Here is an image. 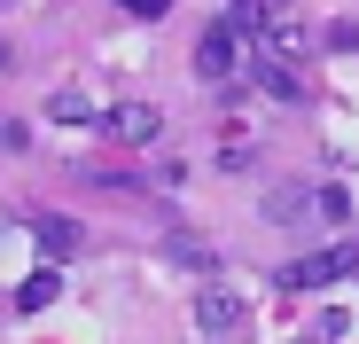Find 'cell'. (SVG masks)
Listing matches in <instances>:
<instances>
[{
  "label": "cell",
  "instance_id": "obj_1",
  "mask_svg": "<svg viewBox=\"0 0 359 344\" xmlns=\"http://www.w3.org/2000/svg\"><path fill=\"white\" fill-rule=\"evenodd\" d=\"M243 55H250V39H243V32H234V24H211V32L196 39V79L226 86L234 71H243Z\"/></svg>",
  "mask_w": 359,
  "mask_h": 344
},
{
  "label": "cell",
  "instance_id": "obj_2",
  "mask_svg": "<svg viewBox=\"0 0 359 344\" xmlns=\"http://www.w3.org/2000/svg\"><path fill=\"white\" fill-rule=\"evenodd\" d=\"M351 266H359V251H351V243L305 251V258H289V266H281V290H320V282H336V274H351Z\"/></svg>",
  "mask_w": 359,
  "mask_h": 344
},
{
  "label": "cell",
  "instance_id": "obj_3",
  "mask_svg": "<svg viewBox=\"0 0 359 344\" xmlns=\"http://www.w3.org/2000/svg\"><path fill=\"white\" fill-rule=\"evenodd\" d=\"M102 133H109L117 149H149V141L164 133V118H156V102H117L109 118H102Z\"/></svg>",
  "mask_w": 359,
  "mask_h": 344
},
{
  "label": "cell",
  "instance_id": "obj_4",
  "mask_svg": "<svg viewBox=\"0 0 359 344\" xmlns=\"http://www.w3.org/2000/svg\"><path fill=\"white\" fill-rule=\"evenodd\" d=\"M258 55H273V63H305V55H313V24L305 16H266V32H258Z\"/></svg>",
  "mask_w": 359,
  "mask_h": 344
},
{
  "label": "cell",
  "instance_id": "obj_5",
  "mask_svg": "<svg viewBox=\"0 0 359 344\" xmlns=\"http://www.w3.org/2000/svg\"><path fill=\"white\" fill-rule=\"evenodd\" d=\"M243 321H250V305L234 298V290H219V282H203V290H196V329H203V336H234Z\"/></svg>",
  "mask_w": 359,
  "mask_h": 344
},
{
  "label": "cell",
  "instance_id": "obj_6",
  "mask_svg": "<svg viewBox=\"0 0 359 344\" xmlns=\"http://www.w3.org/2000/svg\"><path fill=\"white\" fill-rule=\"evenodd\" d=\"M109 110H94V94L86 86H55L47 94V126H102Z\"/></svg>",
  "mask_w": 359,
  "mask_h": 344
},
{
  "label": "cell",
  "instance_id": "obj_7",
  "mask_svg": "<svg viewBox=\"0 0 359 344\" xmlns=\"http://www.w3.org/2000/svg\"><path fill=\"white\" fill-rule=\"evenodd\" d=\"M250 79H258L273 102H305V79H297V63H273V55H258V47H250Z\"/></svg>",
  "mask_w": 359,
  "mask_h": 344
},
{
  "label": "cell",
  "instance_id": "obj_8",
  "mask_svg": "<svg viewBox=\"0 0 359 344\" xmlns=\"http://www.w3.org/2000/svg\"><path fill=\"white\" fill-rule=\"evenodd\" d=\"M32 235H39V251H47V258H79L86 227H79V219H55V211H39V219H32Z\"/></svg>",
  "mask_w": 359,
  "mask_h": 344
},
{
  "label": "cell",
  "instance_id": "obj_9",
  "mask_svg": "<svg viewBox=\"0 0 359 344\" xmlns=\"http://www.w3.org/2000/svg\"><path fill=\"white\" fill-rule=\"evenodd\" d=\"M313 211H320V188H297V180H289V188H273V204H266V219H273V227H305Z\"/></svg>",
  "mask_w": 359,
  "mask_h": 344
},
{
  "label": "cell",
  "instance_id": "obj_10",
  "mask_svg": "<svg viewBox=\"0 0 359 344\" xmlns=\"http://www.w3.org/2000/svg\"><path fill=\"white\" fill-rule=\"evenodd\" d=\"M55 290H63V258H55V266H39V274H24L16 305H24V313H39V305H55Z\"/></svg>",
  "mask_w": 359,
  "mask_h": 344
},
{
  "label": "cell",
  "instance_id": "obj_11",
  "mask_svg": "<svg viewBox=\"0 0 359 344\" xmlns=\"http://www.w3.org/2000/svg\"><path fill=\"white\" fill-rule=\"evenodd\" d=\"M172 258L188 266V274H211V243H196V235H180V243H172Z\"/></svg>",
  "mask_w": 359,
  "mask_h": 344
},
{
  "label": "cell",
  "instance_id": "obj_12",
  "mask_svg": "<svg viewBox=\"0 0 359 344\" xmlns=\"http://www.w3.org/2000/svg\"><path fill=\"white\" fill-rule=\"evenodd\" d=\"M320 219H351V196L344 188H320Z\"/></svg>",
  "mask_w": 359,
  "mask_h": 344
},
{
  "label": "cell",
  "instance_id": "obj_13",
  "mask_svg": "<svg viewBox=\"0 0 359 344\" xmlns=\"http://www.w3.org/2000/svg\"><path fill=\"white\" fill-rule=\"evenodd\" d=\"M328 47H344V55H359V24H336V32H328Z\"/></svg>",
  "mask_w": 359,
  "mask_h": 344
},
{
  "label": "cell",
  "instance_id": "obj_14",
  "mask_svg": "<svg viewBox=\"0 0 359 344\" xmlns=\"http://www.w3.org/2000/svg\"><path fill=\"white\" fill-rule=\"evenodd\" d=\"M117 8H126V16H164L172 0H117Z\"/></svg>",
  "mask_w": 359,
  "mask_h": 344
},
{
  "label": "cell",
  "instance_id": "obj_15",
  "mask_svg": "<svg viewBox=\"0 0 359 344\" xmlns=\"http://www.w3.org/2000/svg\"><path fill=\"white\" fill-rule=\"evenodd\" d=\"M0 149H24V126L16 118H0Z\"/></svg>",
  "mask_w": 359,
  "mask_h": 344
},
{
  "label": "cell",
  "instance_id": "obj_16",
  "mask_svg": "<svg viewBox=\"0 0 359 344\" xmlns=\"http://www.w3.org/2000/svg\"><path fill=\"white\" fill-rule=\"evenodd\" d=\"M8 63H16V55H8V39H0V71H8Z\"/></svg>",
  "mask_w": 359,
  "mask_h": 344
},
{
  "label": "cell",
  "instance_id": "obj_17",
  "mask_svg": "<svg viewBox=\"0 0 359 344\" xmlns=\"http://www.w3.org/2000/svg\"><path fill=\"white\" fill-rule=\"evenodd\" d=\"M0 8H16V0H0Z\"/></svg>",
  "mask_w": 359,
  "mask_h": 344
},
{
  "label": "cell",
  "instance_id": "obj_18",
  "mask_svg": "<svg viewBox=\"0 0 359 344\" xmlns=\"http://www.w3.org/2000/svg\"><path fill=\"white\" fill-rule=\"evenodd\" d=\"M313 344H320V336H313Z\"/></svg>",
  "mask_w": 359,
  "mask_h": 344
}]
</instances>
